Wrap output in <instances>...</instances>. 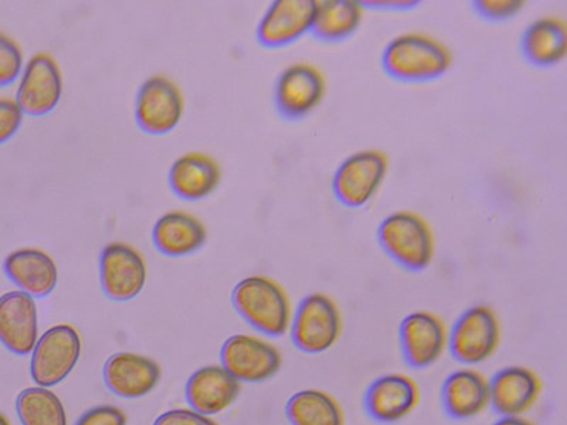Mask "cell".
Segmentation results:
<instances>
[{"mask_svg": "<svg viewBox=\"0 0 567 425\" xmlns=\"http://www.w3.org/2000/svg\"><path fill=\"white\" fill-rule=\"evenodd\" d=\"M39 341L38 307L22 291L0 297V342L14 354L27 356Z\"/></svg>", "mask_w": 567, "mask_h": 425, "instance_id": "cell-16", "label": "cell"}, {"mask_svg": "<svg viewBox=\"0 0 567 425\" xmlns=\"http://www.w3.org/2000/svg\"><path fill=\"white\" fill-rule=\"evenodd\" d=\"M240 382L221 366L196 371L186 383V400L196 413L215 416L230 407L240 394Z\"/></svg>", "mask_w": 567, "mask_h": 425, "instance_id": "cell-20", "label": "cell"}, {"mask_svg": "<svg viewBox=\"0 0 567 425\" xmlns=\"http://www.w3.org/2000/svg\"><path fill=\"white\" fill-rule=\"evenodd\" d=\"M231 302L239 315L258 332L282 336L290 331L292 308L280 283L266 276H250L231 292Z\"/></svg>", "mask_w": 567, "mask_h": 425, "instance_id": "cell-1", "label": "cell"}, {"mask_svg": "<svg viewBox=\"0 0 567 425\" xmlns=\"http://www.w3.org/2000/svg\"><path fill=\"white\" fill-rule=\"evenodd\" d=\"M382 63L393 79L427 81L443 75L453 63L452 53L430 35H398L384 49Z\"/></svg>", "mask_w": 567, "mask_h": 425, "instance_id": "cell-2", "label": "cell"}, {"mask_svg": "<svg viewBox=\"0 0 567 425\" xmlns=\"http://www.w3.org/2000/svg\"><path fill=\"white\" fill-rule=\"evenodd\" d=\"M442 400L450 417H477L489 406V381L473 369H460L445 379Z\"/></svg>", "mask_w": 567, "mask_h": 425, "instance_id": "cell-21", "label": "cell"}, {"mask_svg": "<svg viewBox=\"0 0 567 425\" xmlns=\"http://www.w3.org/2000/svg\"><path fill=\"white\" fill-rule=\"evenodd\" d=\"M221 179L219 164L204 154H186L174 162L169 172V184L181 199L196 201L205 199L217 189Z\"/></svg>", "mask_w": 567, "mask_h": 425, "instance_id": "cell-22", "label": "cell"}, {"mask_svg": "<svg viewBox=\"0 0 567 425\" xmlns=\"http://www.w3.org/2000/svg\"><path fill=\"white\" fill-rule=\"evenodd\" d=\"M316 0H277L257 28V39L266 48H281L311 32Z\"/></svg>", "mask_w": 567, "mask_h": 425, "instance_id": "cell-14", "label": "cell"}, {"mask_svg": "<svg viewBox=\"0 0 567 425\" xmlns=\"http://www.w3.org/2000/svg\"><path fill=\"white\" fill-rule=\"evenodd\" d=\"M75 425H126V417L123 410L99 406L84 413Z\"/></svg>", "mask_w": 567, "mask_h": 425, "instance_id": "cell-31", "label": "cell"}, {"mask_svg": "<svg viewBox=\"0 0 567 425\" xmlns=\"http://www.w3.org/2000/svg\"><path fill=\"white\" fill-rule=\"evenodd\" d=\"M161 381L159 364L142 354L115 353L105 362L104 382L110 392L124 398L146 396Z\"/></svg>", "mask_w": 567, "mask_h": 425, "instance_id": "cell-18", "label": "cell"}, {"mask_svg": "<svg viewBox=\"0 0 567 425\" xmlns=\"http://www.w3.org/2000/svg\"><path fill=\"white\" fill-rule=\"evenodd\" d=\"M290 331L293 345L301 352H327L341 338V311L326 293H310L293 312Z\"/></svg>", "mask_w": 567, "mask_h": 425, "instance_id": "cell-4", "label": "cell"}, {"mask_svg": "<svg viewBox=\"0 0 567 425\" xmlns=\"http://www.w3.org/2000/svg\"><path fill=\"white\" fill-rule=\"evenodd\" d=\"M207 239L200 220L185 211H169L162 216L152 231V240L162 255L189 256L204 247Z\"/></svg>", "mask_w": 567, "mask_h": 425, "instance_id": "cell-23", "label": "cell"}, {"mask_svg": "<svg viewBox=\"0 0 567 425\" xmlns=\"http://www.w3.org/2000/svg\"><path fill=\"white\" fill-rule=\"evenodd\" d=\"M17 412L23 425H68L62 400L45 387L23 390L17 400Z\"/></svg>", "mask_w": 567, "mask_h": 425, "instance_id": "cell-27", "label": "cell"}, {"mask_svg": "<svg viewBox=\"0 0 567 425\" xmlns=\"http://www.w3.org/2000/svg\"><path fill=\"white\" fill-rule=\"evenodd\" d=\"M494 425H535L530 423L529 419L524 417H503L499 418L498 422L494 423Z\"/></svg>", "mask_w": 567, "mask_h": 425, "instance_id": "cell-33", "label": "cell"}, {"mask_svg": "<svg viewBox=\"0 0 567 425\" xmlns=\"http://www.w3.org/2000/svg\"><path fill=\"white\" fill-rule=\"evenodd\" d=\"M378 239L390 258L410 271L427 268L434 256V236L416 212L400 210L381 222Z\"/></svg>", "mask_w": 567, "mask_h": 425, "instance_id": "cell-3", "label": "cell"}, {"mask_svg": "<svg viewBox=\"0 0 567 425\" xmlns=\"http://www.w3.org/2000/svg\"><path fill=\"white\" fill-rule=\"evenodd\" d=\"M501 342L498 318L489 307L470 308L455 321L449 333V348L455 361L480 364L488 361Z\"/></svg>", "mask_w": 567, "mask_h": 425, "instance_id": "cell-6", "label": "cell"}, {"mask_svg": "<svg viewBox=\"0 0 567 425\" xmlns=\"http://www.w3.org/2000/svg\"><path fill=\"white\" fill-rule=\"evenodd\" d=\"M291 425H346L342 407L331 394L306 388L293 394L286 406Z\"/></svg>", "mask_w": 567, "mask_h": 425, "instance_id": "cell-25", "label": "cell"}, {"mask_svg": "<svg viewBox=\"0 0 567 425\" xmlns=\"http://www.w3.org/2000/svg\"><path fill=\"white\" fill-rule=\"evenodd\" d=\"M419 387L406 374L390 373L377 379L364 394L369 416L392 424L406 418L419 404Z\"/></svg>", "mask_w": 567, "mask_h": 425, "instance_id": "cell-15", "label": "cell"}, {"mask_svg": "<svg viewBox=\"0 0 567 425\" xmlns=\"http://www.w3.org/2000/svg\"><path fill=\"white\" fill-rule=\"evenodd\" d=\"M185 101L179 87L169 79L151 77L140 89L135 116L140 128L151 135L174 131L184 115Z\"/></svg>", "mask_w": 567, "mask_h": 425, "instance_id": "cell-9", "label": "cell"}, {"mask_svg": "<svg viewBox=\"0 0 567 425\" xmlns=\"http://www.w3.org/2000/svg\"><path fill=\"white\" fill-rule=\"evenodd\" d=\"M362 4L353 0L317 2L311 32L327 42L347 39L362 22Z\"/></svg>", "mask_w": 567, "mask_h": 425, "instance_id": "cell-26", "label": "cell"}, {"mask_svg": "<svg viewBox=\"0 0 567 425\" xmlns=\"http://www.w3.org/2000/svg\"><path fill=\"white\" fill-rule=\"evenodd\" d=\"M400 346L410 366H433L449 346V332L443 319L429 311L410 313L400 325Z\"/></svg>", "mask_w": 567, "mask_h": 425, "instance_id": "cell-12", "label": "cell"}, {"mask_svg": "<svg viewBox=\"0 0 567 425\" xmlns=\"http://www.w3.org/2000/svg\"><path fill=\"white\" fill-rule=\"evenodd\" d=\"M100 282L110 300H134L144 290L146 282L144 257L125 242H111L101 252Z\"/></svg>", "mask_w": 567, "mask_h": 425, "instance_id": "cell-10", "label": "cell"}, {"mask_svg": "<svg viewBox=\"0 0 567 425\" xmlns=\"http://www.w3.org/2000/svg\"><path fill=\"white\" fill-rule=\"evenodd\" d=\"M22 120L23 113L17 101L0 99V145L18 133Z\"/></svg>", "mask_w": 567, "mask_h": 425, "instance_id": "cell-30", "label": "cell"}, {"mask_svg": "<svg viewBox=\"0 0 567 425\" xmlns=\"http://www.w3.org/2000/svg\"><path fill=\"white\" fill-rule=\"evenodd\" d=\"M81 354L78 329L58 325L45 331L32 352L30 374L39 387H53L73 372Z\"/></svg>", "mask_w": 567, "mask_h": 425, "instance_id": "cell-5", "label": "cell"}, {"mask_svg": "<svg viewBox=\"0 0 567 425\" xmlns=\"http://www.w3.org/2000/svg\"><path fill=\"white\" fill-rule=\"evenodd\" d=\"M538 374L525 366L504 367L489 381V404L503 417H523L540 396Z\"/></svg>", "mask_w": 567, "mask_h": 425, "instance_id": "cell-17", "label": "cell"}, {"mask_svg": "<svg viewBox=\"0 0 567 425\" xmlns=\"http://www.w3.org/2000/svg\"><path fill=\"white\" fill-rule=\"evenodd\" d=\"M154 425H219L209 416L196 413L195 410H169L162 414Z\"/></svg>", "mask_w": 567, "mask_h": 425, "instance_id": "cell-32", "label": "cell"}, {"mask_svg": "<svg viewBox=\"0 0 567 425\" xmlns=\"http://www.w3.org/2000/svg\"><path fill=\"white\" fill-rule=\"evenodd\" d=\"M523 53L532 64L554 65L565 59L566 23L559 18L535 20L523 35Z\"/></svg>", "mask_w": 567, "mask_h": 425, "instance_id": "cell-24", "label": "cell"}, {"mask_svg": "<svg viewBox=\"0 0 567 425\" xmlns=\"http://www.w3.org/2000/svg\"><path fill=\"white\" fill-rule=\"evenodd\" d=\"M63 95V77L58 63L49 54L29 60L20 79L17 103L23 114L42 116L58 106Z\"/></svg>", "mask_w": 567, "mask_h": 425, "instance_id": "cell-11", "label": "cell"}, {"mask_svg": "<svg viewBox=\"0 0 567 425\" xmlns=\"http://www.w3.org/2000/svg\"><path fill=\"white\" fill-rule=\"evenodd\" d=\"M221 367L236 381L261 383L280 372L282 356L270 342L251 335H235L223 343Z\"/></svg>", "mask_w": 567, "mask_h": 425, "instance_id": "cell-8", "label": "cell"}, {"mask_svg": "<svg viewBox=\"0 0 567 425\" xmlns=\"http://www.w3.org/2000/svg\"><path fill=\"white\" fill-rule=\"evenodd\" d=\"M23 70V54L14 40L0 33V87L14 83Z\"/></svg>", "mask_w": 567, "mask_h": 425, "instance_id": "cell-28", "label": "cell"}, {"mask_svg": "<svg viewBox=\"0 0 567 425\" xmlns=\"http://www.w3.org/2000/svg\"><path fill=\"white\" fill-rule=\"evenodd\" d=\"M524 4L520 0H478V2H474L481 17L491 20L513 18L524 8Z\"/></svg>", "mask_w": 567, "mask_h": 425, "instance_id": "cell-29", "label": "cell"}, {"mask_svg": "<svg viewBox=\"0 0 567 425\" xmlns=\"http://www.w3.org/2000/svg\"><path fill=\"white\" fill-rule=\"evenodd\" d=\"M0 425H10L8 417L2 413H0Z\"/></svg>", "mask_w": 567, "mask_h": 425, "instance_id": "cell-34", "label": "cell"}, {"mask_svg": "<svg viewBox=\"0 0 567 425\" xmlns=\"http://www.w3.org/2000/svg\"><path fill=\"white\" fill-rule=\"evenodd\" d=\"M9 280L33 298L50 296L58 286L59 271L52 257L39 248H19L3 262Z\"/></svg>", "mask_w": 567, "mask_h": 425, "instance_id": "cell-19", "label": "cell"}, {"mask_svg": "<svg viewBox=\"0 0 567 425\" xmlns=\"http://www.w3.org/2000/svg\"><path fill=\"white\" fill-rule=\"evenodd\" d=\"M389 169L388 156L382 151L357 152L343 160L333 176V194L342 205L361 207L372 199Z\"/></svg>", "mask_w": 567, "mask_h": 425, "instance_id": "cell-7", "label": "cell"}, {"mask_svg": "<svg viewBox=\"0 0 567 425\" xmlns=\"http://www.w3.org/2000/svg\"><path fill=\"white\" fill-rule=\"evenodd\" d=\"M326 87V79L317 68L307 63L292 64L277 80V110L286 118H302L321 104Z\"/></svg>", "mask_w": 567, "mask_h": 425, "instance_id": "cell-13", "label": "cell"}]
</instances>
